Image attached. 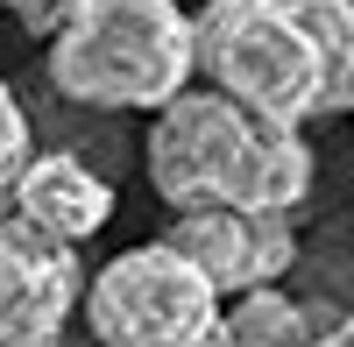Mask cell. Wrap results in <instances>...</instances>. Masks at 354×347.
<instances>
[{
	"instance_id": "obj_1",
	"label": "cell",
	"mask_w": 354,
	"mask_h": 347,
	"mask_svg": "<svg viewBox=\"0 0 354 347\" xmlns=\"http://www.w3.org/2000/svg\"><path fill=\"white\" fill-rule=\"evenodd\" d=\"M192 71L298 128L354 113V0H198Z\"/></svg>"
},
{
	"instance_id": "obj_2",
	"label": "cell",
	"mask_w": 354,
	"mask_h": 347,
	"mask_svg": "<svg viewBox=\"0 0 354 347\" xmlns=\"http://www.w3.org/2000/svg\"><path fill=\"white\" fill-rule=\"evenodd\" d=\"M142 170L170 213L192 206H262L298 213L312 198V142L298 121L255 113L220 85H185L156 106L142 135Z\"/></svg>"
},
{
	"instance_id": "obj_3",
	"label": "cell",
	"mask_w": 354,
	"mask_h": 347,
	"mask_svg": "<svg viewBox=\"0 0 354 347\" xmlns=\"http://www.w3.org/2000/svg\"><path fill=\"white\" fill-rule=\"evenodd\" d=\"M50 93L85 113H156L192 71V15L177 0H71L50 28Z\"/></svg>"
},
{
	"instance_id": "obj_4",
	"label": "cell",
	"mask_w": 354,
	"mask_h": 347,
	"mask_svg": "<svg viewBox=\"0 0 354 347\" xmlns=\"http://www.w3.org/2000/svg\"><path fill=\"white\" fill-rule=\"evenodd\" d=\"M220 305L227 298L198 276L192 255H177L170 241H142L85 283L78 319L93 326V340L121 347H205L220 326Z\"/></svg>"
},
{
	"instance_id": "obj_5",
	"label": "cell",
	"mask_w": 354,
	"mask_h": 347,
	"mask_svg": "<svg viewBox=\"0 0 354 347\" xmlns=\"http://www.w3.org/2000/svg\"><path fill=\"white\" fill-rule=\"evenodd\" d=\"M78 298V248L28 227L21 213H0V347H64Z\"/></svg>"
},
{
	"instance_id": "obj_6",
	"label": "cell",
	"mask_w": 354,
	"mask_h": 347,
	"mask_svg": "<svg viewBox=\"0 0 354 347\" xmlns=\"http://www.w3.org/2000/svg\"><path fill=\"white\" fill-rule=\"evenodd\" d=\"M163 241L177 255H192L198 276L213 283L220 298L283 283L290 263H298V227H290V213H262V206H192V213H170Z\"/></svg>"
},
{
	"instance_id": "obj_7",
	"label": "cell",
	"mask_w": 354,
	"mask_h": 347,
	"mask_svg": "<svg viewBox=\"0 0 354 347\" xmlns=\"http://www.w3.org/2000/svg\"><path fill=\"white\" fill-rule=\"evenodd\" d=\"M15 213L28 227H43V234L78 248V241H93L113 220V185L78 149H36L28 170H21V185H15Z\"/></svg>"
},
{
	"instance_id": "obj_8",
	"label": "cell",
	"mask_w": 354,
	"mask_h": 347,
	"mask_svg": "<svg viewBox=\"0 0 354 347\" xmlns=\"http://www.w3.org/2000/svg\"><path fill=\"white\" fill-rule=\"evenodd\" d=\"M312 305L283 298L277 283H262V291H241L234 305H220V326L205 347H312Z\"/></svg>"
},
{
	"instance_id": "obj_9",
	"label": "cell",
	"mask_w": 354,
	"mask_h": 347,
	"mask_svg": "<svg viewBox=\"0 0 354 347\" xmlns=\"http://www.w3.org/2000/svg\"><path fill=\"white\" fill-rule=\"evenodd\" d=\"M28 156H36V121H28V106L8 78H0V213H15V185Z\"/></svg>"
},
{
	"instance_id": "obj_10",
	"label": "cell",
	"mask_w": 354,
	"mask_h": 347,
	"mask_svg": "<svg viewBox=\"0 0 354 347\" xmlns=\"http://www.w3.org/2000/svg\"><path fill=\"white\" fill-rule=\"evenodd\" d=\"M0 8H8V15H21V28H36V36H50V28H57V15H64L71 0H0Z\"/></svg>"
},
{
	"instance_id": "obj_11",
	"label": "cell",
	"mask_w": 354,
	"mask_h": 347,
	"mask_svg": "<svg viewBox=\"0 0 354 347\" xmlns=\"http://www.w3.org/2000/svg\"><path fill=\"white\" fill-rule=\"evenodd\" d=\"M312 347H354V312H340L326 333H312Z\"/></svg>"
},
{
	"instance_id": "obj_12",
	"label": "cell",
	"mask_w": 354,
	"mask_h": 347,
	"mask_svg": "<svg viewBox=\"0 0 354 347\" xmlns=\"http://www.w3.org/2000/svg\"><path fill=\"white\" fill-rule=\"evenodd\" d=\"M93 347H121V340H93Z\"/></svg>"
}]
</instances>
